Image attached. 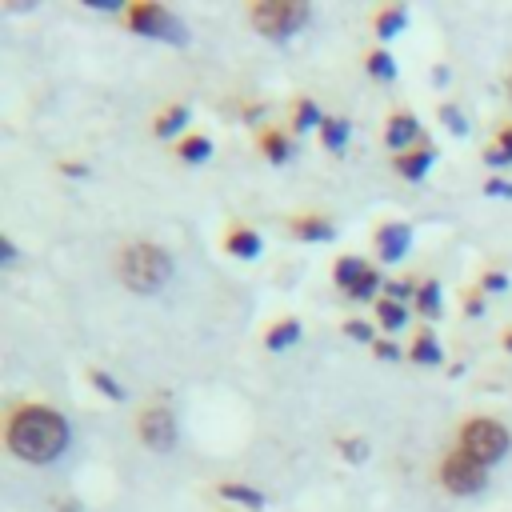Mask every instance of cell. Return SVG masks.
Instances as JSON below:
<instances>
[{
  "instance_id": "6da1fadb",
  "label": "cell",
  "mask_w": 512,
  "mask_h": 512,
  "mask_svg": "<svg viewBox=\"0 0 512 512\" xmlns=\"http://www.w3.org/2000/svg\"><path fill=\"white\" fill-rule=\"evenodd\" d=\"M4 444L16 460L52 464L68 448V420L48 404H20L4 424Z\"/></svg>"
},
{
  "instance_id": "7a4b0ae2",
  "label": "cell",
  "mask_w": 512,
  "mask_h": 512,
  "mask_svg": "<svg viewBox=\"0 0 512 512\" xmlns=\"http://www.w3.org/2000/svg\"><path fill=\"white\" fill-rule=\"evenodd\" d=\"M168 276H172V260H168L164 248L140 240V244H128V248L120 252V280H124L132 292L152 296L156 288L168 284Z\"/></svg>"
},
{
  "instance_id": "3957f363",
  "label": "cell",
  "mask_w": 512,
  "mask_h": 512,
  "mask_svg": "<svg viewBox=\"0 0 512 512\" xmlns=\"http://www.w3.org/2000/svg\"><path fill=\"white\" fill-rule=\"evenodd\" d=\"M508 444H512V436H508V428H504L500 420H492V416H472V420L460 428V444H456V448H464L476 464L488 468V464L504 460Z\"/></svg>"
},
{
  "instance_id": "277c9868",
  "label": "cell",
  "mask_w": 512,
  "mask_h": 512,
  "mask_svg": "<svg viewBox=\"0 0 512 512\" xmlns=\"http://www.w3.org/2000/svg\"><path fill=\"white\" fill-rule=\"evenodd\" d=\"M248 16H252L256 32H264L268 40H284V36H292L308 20V4H296V0H264V4H252Z\"/></svg>"
},
{
  "instance_id": "5b68a950",
  "label": "cell",
  "mask_w": 512,
  "mask_h": 512,
  "mask_svg": "<svg viewBox=\"0 0 512 512\" xmlns=\"http://www.w3.org/2000/svg\"><path fill=\"white\" fill-rule=\"evenodd\" d=\"M124 20H128V28L140 32V36H156V40H168V44H184V24H180L164 4H148V0L128 4Z\"/></svg>"
},
{
  "instance_id": "8992f818",
  "label": "cell",
  "mask_w": 512,
  "mask_h": 512,
  "mask_svg": "<svg viewBox=\"0 0 512 512\" xmlns=\"http://www.w3.org/2000/svg\"><path fill=\"white\" fill-rule=\"evenodd\" d=\"M440 484H444L448 492H456V496H476V492L488 484V476H484V464H476L464 448H452V452L440 460Z\"/></svg>"
},
{
  "instance_id": "52a82bcc",
  "label": "cell",
  "mask_w": 512,
  "mask_h": 512,
  "mask_svg": "<svg viewBox=\"0 0 512 512\" xmlns=\"http://www.w3.org/2000/svg\"><path fill=\"white\" fill-rule=\"evenodd\" d=\"M136 428H140V440L152 452H172V444H176V420H172L168 408H144L140 420H136Z\"/></svg>"
},
{
  "instance_id": "ba28073f",
  "label": "cell",
  "mask_w": 512,
  "mask_h": 512,
  "mask_svg": "<svg viewBox=\"0 0 512 512\" xmlns=\"http://www.w3.org/2000/svg\"><path fill=\"white\" fill-rule=\"evenodd\" d=\"M420 136H424L420 120H416V116H408V112H396V116L384 124V144H388V148H396L400 156H404V148H408V144H416Z\"/></svg>"
},
{
  "instance_id": "9c48e42d",
  "label": "cell",
  "mask_w": 512,
  "mask_h": 512,
  "mask_svg": "<svg viewBox=\"0 0 512 512\" xmlns=\"http://www.w3.org/2000/svg\"><path fill=\"white\" fill-rule=\"evenodd\" d=\"M408 244H412L408 224H384V228L376 232V252H380L384 264H388V260H400V256L408 252Z\"/></svg>"
},
{
  "instance_id": "30bf717a",
  "label": "cell",
  "mask_w": 512,
  "mask_h": 512,
  "mask_svg": "<svg viewBox=\"0 0 512 512\" xmlns=\"http://www.w3.org/2000/svg\"><path fill=\"white\" fill-rule=\"evenodd\" d=\"M368 272H372V268H368V264H364L360 256H340V260H336V272H332V276H336V284H340L344 292H352V288H356V284H360V280H364Z\"/></svg>"
},
{
  "instance_id": "8fae6325",
  "label": "cell",
  "mask_w": 512,
  "mask_h": 512,
  "mask_svg": "<svg viewBox=\"0 0 512 512\" xmlns=\"http://www.w3.org/2000/svg\"><path fill=\"white\" fill-rule=\"evenodd\" d=\"M224 248H228L232 256H240V260H252V256L260 252V236H256L252 228H232L228 240H224Z\"/></svg>"
},
{
  "instance_id": "7c38bea8",
  "label": "cell",
  "mask_w": 512,
  "mask_h": 512,
  "mask_svg": "<svg viewBox=\"0 0 512 512\" xmlns=\"http://www.w3.org/2000/svg\"><path fill=\"white\" fill-rule=\"evenodd\" d=\"M432 148H420V152H404V156H396V172L400 176H408V180H420L424 172H428V164H432Z\"/></svg>"
},
{
  "instance_id": "4fadbf2b",
  "label": "cell",
  "mask_w": 512,
  "mask_h": 512,
  "mask_svg": "<svg viewBox=\"0 0 512 512\" xmlns=\"http://www.w3.org/2000/svg\"><path fill=\"white\" fill-rule=\"evenodd\" d=\"M220 496H224V500H236V504H244V508H252V512L264 508V496H260L256 488H248V484H236V480H224V484H220Z\"/></svg>"
},
{
  "instance_id": "5bb4252c",
  "label": "cell",
  "mask_w": 512,
  "mask_h": 512,
  "mask_svg": "<svg viewBox=\"0 0 512 512\" xmlns=\"http://www.w3.org/2000/svg\"><path fill=\"white\" fill-rule=\"evenodd\" d=\"M296 336H300V320L288 316V320H276V324H272V332L264 336V344H268L272 352H280V348H288Z\"/></svg>"
},
{
  "instance_id": "9a60e30c",
  "label": "cell",
  "mask_w": 512,
  "mask_h": 512,
  "mask_svg": "<svg viewBox=\"0 0 512 512\" xmlns=\"http://www.w3.org/2000/svg\"><path fill=\"white\" fill-rule=\"evenodd\" d=\"M260 148H264V156H268L272 164H284V160H288V132L268 128V132L260 136Z\"/></svg>"
},
{
  "instance_id": "2e32d148",
  "label": "cell",
  "mask_w": 512,
  "mask_h": 512,
  "mask_svg": "<svg viewBox=\"0 0 512 512\" xmlns=\"http://www.w3.org/2000/svg\"><path fill=\"white\" fill-rule=\"evenodd\" d=\"M376 320L388 328V332H396V328H404V320H408V312H404V304L400 300H376Z\"/></svg>"
},
{
  "instance_id": "e0dca14e",
  "label": "cell",
  "mask_w": 512,
  "mask_h": 512,
  "mask_svg": "<svg viewBox=\"0 0 512 512\" xmlns=\"http://www.w3.org/2000/svg\"><path fill=\"white\" fill-rule=\"evenodd\" d=\"M188 124V108L184 104H172V108H164L160 116H156V136H172V132H180Z\"/></svg>"
},
{
  "instance_id": "ac0fdd59",
  "label": "cell",
  "mask_w": 512,
  "mask_h": 512,
  "mask_svg": "<svg viewBox=\"0 0 512 512\" xmlns=\"http://www.w3.org/2000/svg\"><path fill=\"white\" fill-rule=\"evenodd\" d=\"M180 156H184V160H192V164H204V160L212 156V140H208V136H200V132H192V136H184V140H180Z\"/></svg>"
},
{
  "instance_id": "d6986e66",
  "label": "cell",
  "mask_w": 512,
  "mask_h": 512,
  "mask_svg": "<svg viewBox=\"0 0 512 512\" xmlns=\"http://www.w3.org/2000/svg\"><path fill=\"white\" fill-rule=\"evenodd\" d=\"M416 308H420L424 316H436V312H440V284H436V280H424V284L416 288Z\"/></svg>"
},
{
  "instance_id": "ffe728a7",
  "label": "cell",
  "mask_w": 512,
  "mask_h": 512,
  "mask_svg": "<svg viewBox=\"0 0 512 512\" xmlns=\"http://www.w3.org/2000/svg\"><path fill=\"white\" fill-rule=\"evenodd\" d=\"M412 360H420V364H440V344H436L432 332H420V336H416V344H412Z\"/></svg>"
},
{
  "instance_id": "44dd1931",
  "label": "cell",
  "mask_w": 512,
  "mask_h": 512,
  "mask_svg": "<svg viewBox=\"0 0 512 512\" xmlns=\"http://www.w3.org/2000/svg\"><path fill=\"white\" fill-rule=\"evenodd\" d=\"M320 136H324V144H328L332 152H340V148H344V140H348V124H344V120H332V116H324V124H320Z\"/></svg>"
},
{
  "instance_id": "7402d4cb",
  "label": "cell",
  "mask_w": 512,
  "mask_h": 512,
  "mask_svg": "<svg viewBox=\"0 0 512 512\" xmlns=\"http://www.w3.org/2000/svg\"><path fill=\"white\" fill-rule=\"evenodd\" d=\"M404 24H408V12H404V8H388V12L376 16V32H380V36H392V32H400Z\"/></svg>"
},
{
  "instance_id": "603a6c76",
  "label": "cell",
  "mask_w": 512,
  "mask_h": 512,
  "mask_svg": "<svg viewBox=\"0 0 512 512\" xmlns=\"http://www.w3.org/2000/svg\"><path fill=\"white\" fill-rule=\"evenodd\" d=\"M368 72H372V76L392 80V76H396V64H392V56H388V52H372V56H368Z\"/></svg>"
},
{
  "instance_id": "cb8c5ba5",
  "label": "cell",
  "mask_w": 512,
  "mask_h": 512,
  "mask_svg": "<svg viewBox=\"0 0 512 512\" xmlns=\"http://www.w3.org/2000/svg\"><path fill=\"white\" fill-rule=\"evenodd\" d=\"M312 124L320 128V124H324V116L316 112V104H312V100H300V112H296V132H304V128H312Z\"/></svg>"
},
{
  "instance_id": "d4e9b609",
  "label": "cell",
  "mask_w": 512,
  "mask_h": 512,
  "mask_svg": "<svg viewBox=\"0 0 512 512\" xmlns=\"http://www.w3.org/2000/svg\"><path fill=\"white\" fill-rule=\"evenodd\" d=\"M296 232H300L304 240H332V228H328L324 220H300Z\"/></svg>"
},
{
  "instance_id": "484cf974",
  "label": "cell",
  "mask_w": 512,
  "mask_h": 512,
  "mask_svg": "<svg viewBox=\"0 0 512 512\" xmlns=\"http://www.w3.org/2000/svg\"><path fill=\"white\" fill-rule=\"evenodd\" d=\"M92 384H96V388H100V392H104L108 400H124V388H120V384H116V380H112L108 372H100V368H92Z\"/></svg>"
},
{
  "instance_id": "4316f807",
  "label": "cell",
  "mask_w": 512,
  "mask_h": 512,
  "mask_svg": "<svg viewBox=\"0 0 512 512\" xmlns=\"http://www.w3.org/2000/svg\"><path fill=\"white\" fill-rule=\"evenodd\" d=\"M440 116H444V124H452V128H456V136H464V132H468V124H464V116H460V108H456V104H444V108H440Z\"/></svg>"
},
{
  "instance_id": "83f0119b",
  "label": "cell",
  "mask_w": 512,
  "mask_h": 512,
  "mask_svg": "<svg viewBox=\"0 0 512 512\" xmlns=\"http://www.w3.org/2000/svg\"><path fill=\"white\" fill-rule=\"evenodd\" d=\"M376 288H380V276H376V272H368V276H364V280H360V284H356L348 296H356V300H368Z\"/></svg>"
},
{
  "instance_id": "f1b7e54d",
  "label": "cell",
  "mask_w": 512,
  "mask_h": 512,
  "mask_svg": "<svg viewBox=\"0 0 512 512\" xmlns=\"http://www.w3.org/2000/svg\"><path fill=\"white\" fill-rule=\"evenodd\" d=\"M344 332H348V336H356V340H372V328H368L364 320H348V324H344Z\"/></svg>"
},
{
  "instance_id": "f546056e",
  "label": "cell",
  "mask_w": 512,
  "mask_h": 512,
  "mask_svg": "<svg viewBox=\"0 0 512 512\" xmlns=\"http://www.w3.org/2000/svg\"><path fill=\"white\" fill-rule=\"evenodd\" d=\"M0 264H16V244H12V236H0Z\"/></svg>"
},
{
  "instance_id": "4dcf8cb0",
  "label": "cell",
  "mask_w": 512,
  "mask_h": 512,
  "mask_svg": "<svg viewBox=\"0 0 512 512\" xmlns=\"http://www.w3.org/2000/svg\"><path fill=\"white\" fill-rule=\"evenodd\" d=\"M412 292H416V284H388V300H400L404 304Z\"/></svg>"
},
{
  "instance_id": "1f68e13d",
  "label": "cell",
  "mask_w": 512,
  "mask_h": 512,
  "mask_svg": "<svg viewBox=\"0 0 512 512\" xmlns=\"http://www.w3.org/2000/svg\"><path fill=\"white\" fill-rule=\"evenodd\" d=\"M484 160H488L492 168H508V164H512V160H508V156H504L500 148H488V152H484Z\"/></svg>"
},
{
  "instance_id": "d6a6232c",
  "label": "cell",
  "mask_w": 512,
  "mask_h": 512,
  "mask_svg": "<svg viewBox=\"0 0 512 512\" xmlns=\"http://www.w3.org/2000/svg\"><path fill=\"white\" fill-rule=\"evenodd\" d=\"M484 192H488V196H512V184H504V180H488Z\"/></svg>"
},
{
  "instance_id": "836d02e7",
  "label": "cell",
  "mask_w": 512,
  "mask_h": 512,
  "mask_svg": "<svg viewBox=\"0 0 512 512\" xmlns=\"http://www.w3.org/2000/svg\"><path fill=\"white\" fill-rule=\"evenodd\" d=\"M376 356H380V360H396V356H400V348H396V344H388V340H380V344H376Z\"/></svg>"
},
{
  "instance_id": "e575fe53",
  "label": "cell",
  "mask_w": 512,
  "mask_h": 512,
  "mask_svg": "<svg viewBox=\"0 0 512 512\" xmlns=\"http://www.w3.org/2000/svg\"><path fill=\"white\" fill-rule=\"evenodd\" d=\"M496 148H500V152L512 160V128H500V144H496Z\"/></svg>"
},
{
  "instance_id": "d590c367",
  "label": "cell",
  "mask_w": 512,
  "mask_h": 512,
  "mask_svg": "<svg viewBox=\"0 0 512 512\" xmlns=\"http://www.w3.org/2000/svg\"><path fill=\"white\" fill-rule=\"evenodd\" d=\"M504 284H508V280H504L500 272H488V276H484V288H504Z\"/></svg>"
},
{
  "instance_id": "8d00e7d4",
  "label": "cell",
  "mask_w": 512,
  "mask_h": 512,
  "mask_svg": "<svg viewBox=\"0 0 512 512\" xmlns=\"http://www.w3.org/2000/svg\"><path fill=\"white\" fill-rule=\"evenodd\" d=\"M504 344H508V348H512V332H508V336H504Z\"/></svg>"
},
{
  "instance_id": "74e56055",
  "label": "cell",
  "mask_w": 512,
  "mask_h": 512,
  "mask_svg": "<svg viewBox=\"0 0 512 512\" xmlns=\"http://www.w3.org/2000/svg\"><path fill=\"white\" fill-rule=\"evenodd\" d=\"M508 92H512V76H508Z\"/></svg>"
}]
</instances>
